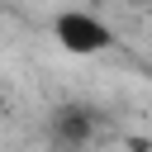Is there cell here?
Returning a JSON list of instances; mask_svg holds the SVG:
<instances>
[{
	"mask_svg": "<svg viewBox=\"0 0 152 152\" xmlns=\"http://www.w3.org/2000/svg\"><path fill=\"white\" fill-rule=\"evenodd\" d=\"M52 38H57V48H62V52L95 57V52H104V48L114 43V28H109L100 14H90V10H81V5H71V10L52 14Z\"/></svg>",
	"mask_w": 152,
	"mask_h": 152,
	"instance_id": "cell-1",
	"label": "cell"
},
{
	"mask_svg": "<svg viewBox=\"0 0 152 152\" xmlns=\"http://www.w3.org/2000/svg\"><path fill=\"white\" fill-rule=\"evenodd\" d=\"M52 133H57L62 147H81V142H90V133H95V114L81 109V104H66V109H57Z\"/></svg>",
	"mask_w": 152,
	"mask_h": 152,
	"instance_id": "cell-2",
	"label": "cell"
},
{
	"mask_svg": "<svg viewBox=\"0 0 152 152\" xmlns=\"http://www.w3.org/2000/svg\"><path fill=\"white\" fill-rule=\"evenodd\" d=\"M0 114H5V90H0Z\"/></svg>",
	"mask_w": 152,
	"mask_h": 152,
	"instance_id": "cell-3",
	"label": "cell"
}]
</instances>
